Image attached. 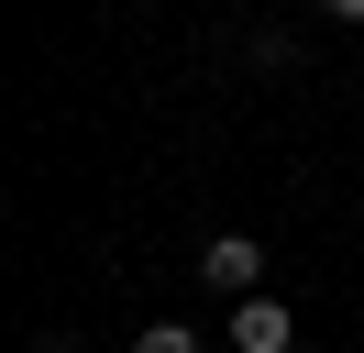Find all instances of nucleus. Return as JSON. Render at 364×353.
<instances>
[{
    "label": "nucleus",
    "instance_id": "nucleus-1",
    "mask_svg": "<svg viewBox=\"0 0 364 353\" xmlns=\"http://www.w3.org/2000/svg\"><path fill=\"white\" fill-rule=\"evenodd\" d=\"M188 276H199V287H221V298H265V243H254V232H210Z\"/></svg>",
    "mask_w": 364,
    "mask_h": 353
},
{
    "label": "nucleus",
    "instance_id": "nucleus-2",
    "mask_svg": "<svg viewBox=\"0 0 364 353\" xmlns=\"http://www.w3.org/2000/svg\"><path fill=\"white\" fill-rule=\"evenodd\" d=\"M287 342H298L287 298H232V353H287Z\"/></svg>",
    "mask_w": 364,
    "mask_h": 353
},
{
    "label": "nucleus",
    "instance_id": "nucleus-3",
    "mask_svg": "<svg viewBox=\"0 0 364 353\" xmlns=\"http://www.w3.org/2000/svg\"><path fill=\"white\" fill-rule=\"evenodd\" d=\"M133 353H199V331H188V320H144V342Z\"/></svg>",
    "mask_w": 364,
    "mask_h": 353
},
{
    "label": "nucleus",
    "instance_id": "nucleus-4",
    "mask_svg": "<svg viewBox=\"0 0 364 353\" xmlns=\"http://www.w3.org/2000/svg\"><path fill=\"white\" fill-rule=\"evenodd\" d=\"M320 11H331V22H364V0H320Z\"/></svg>",
    "mask_w": 364,
    "mask_h": 353
},
{
    "label": "nucleus",
    "instance_id": "nucleus-5",
    "mask_svg": "<svg viewBox=\"0 0 364 353\" xmlns=\"http://www.w3.org/2000/svg\"><path fill=\"white\" fill-rule=\"evenodd\" d=\"M33 353H77V342H33Z\"/></svg>",
    "mask_w": 364,
    "mask_h": 353
}]
</instances>
